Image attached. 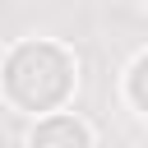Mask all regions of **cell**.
Instances as JSON below:
<instances>
[{"label":"cell","mask_w":148,"mask_h":148,"mask_svg":"<svg viewBox=\"0 0 148 148\" xmlns=\"http://www.w3.org/2000/svg\"><path fill=\"white\" fill-rule=\"evenodd\" d=\"M0 83L18 111H56L74 88V60L56 42H23L9 51Z\"/></svg>","instance_id":"obj_1"},{"label":"cell","mask_w":148,"mask_h":148,"mask_svg":"<svg viewBox=\"0 0 148 148\" xmlns=\"http://www.w3.org/2000/svg\"><path fill=\"white\" fill-rule=\"evenodd\" d=\"M32 148H92V134L74 116H46L32 130Z\"/></svg>","instance_id":"obj_2"},{"label":"cell","mask_w":148,"mask_h":148,"mask_svg":"<svg viewBox=\"0 0 148 148\" xmlns=\"http://www.w3.org/2000/svg\"><path fill=\"white\" fill-rule=\"evenodd\" d=\"M125 92H130V102L148 116V56H139L134 65H130V79H125Z\"/></svg>","instance_id":"obj_3"},{"label":"cell","mask_w":148,"mask_h":148,"mask_svg":"<svg viewBox=\"0 0 148 148\" xmlns=\"http://www.w3.org/2000/svg\"><path fill=\"white\" fill-rule=\"evenodd\" d=\"M143 5H148V0H143Z\"/></svg>","instance_id":"obj_4"}]
</instances>
